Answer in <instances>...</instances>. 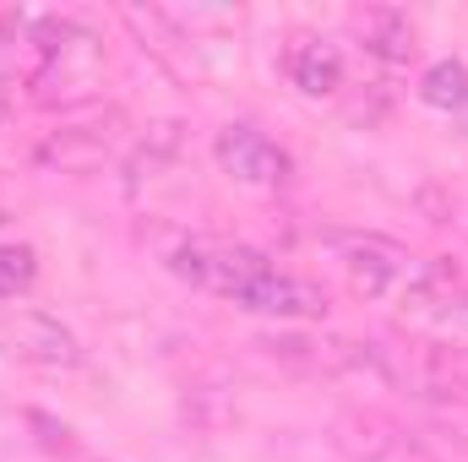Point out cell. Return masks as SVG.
Listing matches in <instances>:
<instances>
[{
	"label": "cell",
	"instance_id": "cell-1",
	"mask_svg": "<svg viewBox=\"0 0 468 462\" xmlns=\"http://www.w3.org/2000/svg\"><path fill=\"white\" fill-rule=\"evenodd\" d=\"M169 267H175L186 283H197V289H207V294H224L234 305H239V294H245L250 283H261V278L272 272V261H267L261 250L229 245V239H191V245H180V250L169 256Z\"/></svg>",
	"mask_w": 468,
	"mask_h": 462
},
{
	"label": "cell",
	"instance_id": "cell-2",
	"mask_svg": "<svg viewBox=\"0 0 468 462\" xmlns=\"http://www.w3.org/2000/svg\"><path fill=\"white\" fill-rule=\"evenodd\" d=\"M0 353L22 359V364H38V370H71L82 359V343L55 316L0 299Z\"/></svg>",
	"mask_w": 468,
	"mask_h": 462
},
{
	"label": "cell",
	"instance_id": "cell-3",
	"mask_svg": "<svg viewBox=\"0 0 468 462\" xmlns=\"http://www.w3.org/2000/svg\"><path fill=\"white\" fill-rule=\"evenodd\" d=\"M213 158H218V169L234 174L239 185L272 191V185L289 180V152H283L272 136H261L256 125H224L218 142H213Z\"/></svg>",
	"mask_w": 468,
	"mask_h": 462
},
{
	"label": "cell",
	"instance_id": "cell-4",
	"mask_svg": "<svg viewBox=\"0 0 468 462\" xmlns=\"http://www.w3.org/2000/svg\"><path fill=\"white\" fill-rule=\"evenodd\" d=\"M338 261H344L349 289L354 294H365V299H387L392 289H403V283L414 278L409 256H403L398 245H387V239H349Z\"/></svg>",
	"mask_w": 468,
	"mask_h": 462
},
{
	"label": "cell",
	"instance_id": "cell-5",
	"mask_svg": "<svg viewBox=\"0 0 468 462\" xmlns=\"http://www.w3.org/2000/svg\"><path fill=\"white\" fill-rule=\"evenodd\" d=\"M239 305L256 310V316H278V321H316V316H327V294L311 278H294V272H278V267L261 283H250L239 294Z\"/></svg>",
	"mask_w": 468,
	"mask_h": 462
},
{
	"label": "cell",
	"instance_id": "cell-6",
	"mask_svg": "<svg viewBox=\"0 0 468 462\" xmlns=\"http://www.w3.org/2000/svg\"><path fill=\"white\" fill-rule=\"evenodd\" d=\"M289 82L300 93H311V99L338 93L344 88V55H338V44H327V38H294V49H289Z\"/></svg>",
	"mask_w": 468,
	"mask_h": 462
},
{
	"label": "cell",
	"instance_id": "cell-7",
	"mask_svg": "<svg viewBox=\"0 0 468 462\" xmlns=\"http://www.w3.org/2000/svg\"><path fill=\"white\" fill-rule=\"evenodd\" d=\"M354 33H359V44H365L376 60H387V66H403V60L414 55V22H409L398 5H370V11H359V16H354Z\"/></svg>",
	"mask_w": 468,
	"mask_h": 462
},
{
	"label": "cell",
	"instance_id": "cell-8",
	"mask_svg": "<svg viewBox=\"0 0 468 462\" xmlns=\"http://www.w3.org/2000/svg\"><path fill=\"white\" fill-rule=\"evenodd\" d=\"M104 136H93V131H55L44 147H38V163H60V169H71V174H82V169H93L99 158H104Z\"/></svg>",
	"mask_w": 468,
	"mask_h": 462
},
{
	"label": "cell",
	"instance_id": "cell-9",
	"mask_svg": "<svg viewBox=\"0 0 468 462\" xmlns=\"http://www.w3.org/2000/svg\"><path fill=\"white\" fill-rule=\"evenodd\" d=\"M420 104L452 115V110H468V66L463 60H436L425 77H420Z\"/></svg>",
	"mask_w": 468,
	"mask_h": 462
},
{
	"label": "cell",
	"instance_id": "cell-10",
	"mask_svg": "<svg viewBox=\"0 0 468 462\" xmlns=\"http://www.w3.org/2000/svg\"><path fill=\"white\" fill-rule=\"evenodd\" d=\"M38 283V250L33 245H0V299H22Z\"/></svg>",
	"mask_w": 468,
	"mask_h": 462
},
{
	"label": "cell",
	"instance_id": "cell-11",
	"mask_svg": "<svg viewBox=\"0 0 468 462\" xmlns=\"http://www.w3.org/2000/svg\"><path fill=\"white\" fill-rule=\"evenodd\" d=\"M0 224H5V207H0Z\"/></svg>",
	"mask_w": 468,
	"mask_h": 462
},
{
	"label": "cell",
	"instance_id": "cell-12",
	"mask_svg": "<svg viewBox=\"0 0 468 462\" xmlns=\"http://www.w3.org/2000/svg\"><path fill=\"white\" fill-rule=\"evenodd\" d=\"M463 305H468V294H463Z\"/></svg>",
	"mask_w": 468,
	"mask_h": 462
}]
</instances>
